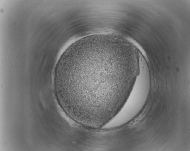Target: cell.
Masks as SVG:
<instances>
[{
	"label": "cell",
	"mask_w": 190,
	"mask_h": 151,
	"mask_svg": "<svg viewBox=\"0 0 190 151\" xmlns=\"http://www.w3.org/2000/svg\"><path fill=\"white\" fill-rule=\"evenodd\" d=\"M139 73L126 101L119 110L107 123L108 129L118 127L128 121L142 108L148 95L150 76L144 58L139 59Z\"/></svg>",
	"instance_id": "cell-2"
},
{
	"label": "cell",
	"mask_w": 190,
	"mask_h": 151,
	"mask_svg": "<svg viewBox=\"0 0 190 151\" xmlns=\"http://www.w3.org/2000/svg\"><path fill=\"white\" fill-rule=\"evenodd\" d=\"M74 59L62 70L90 77L63 72L62 84L68 99L83 109L100 112L110 110L121 102V85L113 78L115 68L119 67V58L106 50L86 52Z\"/></svg>",
	"instance_id": "cell-1"
}]
</instances>
